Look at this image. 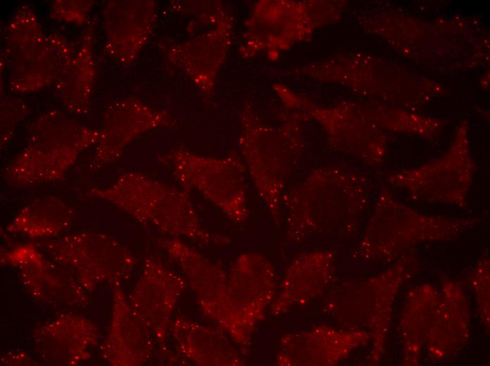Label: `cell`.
Returning <instances> with one entry per match:
<instances>
[{
	"mask_svg": "<svg viewBox=\"0 0 490 366\" xmlns=\"http://www.w3.org/2000/svg\"><path fill=\"white\" fill-rule=\"evenodd\" d=\"M461 132L444 156L390 172L387 178L389 184L401 189L415 201L465 206L475 167L468 153L465 128Z\"/></svg>",
	"mask_w": 490,
	"mask_h": 366,
	"instance_id": "1",
	"label": "cell"
},
{
	"mask_svg": "<svg viewBox=\"0 0 490 366\" xmlns=\"http://www.w3.org/2000/svg\"><path fill=\"white\" fill-rule=\"evenodd\" d=\"M378 237L382 252L392 253L416 241L446 239L470 226L471 220L427 217L398 202L382 189L377 201Z\"/></svg>",
	"mask_w": 490,
	"mask_h": 366,
	"instance_id": "2",
	"label": "cell"
}]
</instances>
